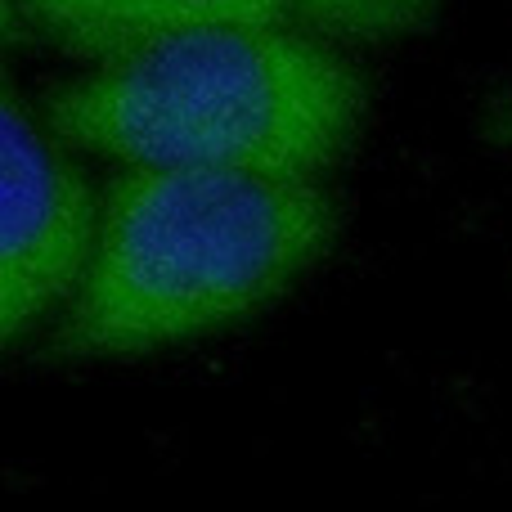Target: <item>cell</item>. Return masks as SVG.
Returning a JSON list of instances; mask_svg holds the SVG:
<instances>
[{
	"instance_id": "obj_1",
	"label": "cell",
	"mask_w": 512,
	"mask_h": 512,
	"mask_svg": "<svg viewBox=\"0 0 512 512\" xmlns=\"http://www.w3.org/2000/svg\"><path fill=\"white\" fill-rule=\"evenodd\" d=\"M364 77L301 27H176L41 99L45 131L122 167L319 180L364 122Z\"/></svg>"
},
{
	"instance_id": "obj_2",
	"label": "cell",
	"mask_w": 512,
	"mask_h": 512,
	"mask_svg": "<svg viewBox=\"0 0 512 512\" xmlns=\"http://www.w3.org/2000/svg\"><path fill=\"white\" fill-rule=\"evenodd\" d=\"M337 234L319 180L122 167L54 351L140 355L212 333L288 292Z\"/></svg>"
},
{
	"instance_id": "obj_3",
	"label": "cell",
	"mask_w": 512,
	"mask_h": 512,
	"mask_svg": "<svg viewBox=\"0 0 512 512\" xmlns=\"http://www.w3.org/2000/svg\"><path fill=\"white\" fill-rule=\"evenodd\" d=\"M86 176L23 108L0 104V337L18 342L54 301L72 297L99 239Z\"/></svg>"
},
{
	"instance_id": "obj_4",
	"label": "cell",
	"mask_w": 512,
	"mask_h": 512,
	"mask_svg": "<svg viewBox=\"0 0 512 512\" xmlns=\"http://www.w3.org/2000/svg\"><path fill=\"white\" fill-rule=\"evenodd\" d=\"M14 5L32 18L36 32L99 63L117 59V54L135 50L162 32H176L144 0H14Z\"/></svg>"
},
{
	"instance_id": "obj_5",
	"label": "cell",
	"mask_w": 512,
	"mask_h": 512,
	"mask_svg": "<svg viewBox=\"0 0 512 512\" xmlns=\"http://www.w3.org/2000/svg\"><path fill=\"white\" fill-rule=\"evenodd\" d=\"M292 23L324 41H396L427 27L441 0H288Z\"/></svg>"
},
{
	"instance_id": "obj_6",
	"label": "cell",
	"mask_w": 512,
	"mask_h": 512,
	"mask_svg": "<svg viewBox=\"0 0 512 512\" xmlns=\"http://www.w3.org/2000/svg\"><path fill=\"white\" fill-rule=\"evenodd\" d=\"M171 27H297L288 0H144Z\"/></svg>"
}]
</instances>
